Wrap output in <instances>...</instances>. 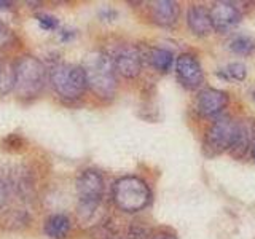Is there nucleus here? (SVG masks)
<instances>
[{
	"instance_id": "nucleus-1",
	"label": "nucleus",
	"mask_w": 255,
	"mask_h": 239,
	"mask_svg": "<svg viewBox=\"0 0 255 239\" xmlns=\"http://www.w3.org/2000/svg\"><path fill=\"white\" fill-rule=\"evenodd\" d=\"M88 88L101 99H112L117 91V72L112 56L96 51L86 58L83 64Z\"/></svg>"
},
{
	"instance_id": "nucleus-2",
	"label": "nucleus",
	"mask_w": 255,
	"mask_h": 239,
	"mask_svg": "<svg viewBox=\"0 0 255 239\" xmlns=\"http://www.w3.org/2000/svg\"><path fill=\"white\" fill-rule=\"evenodd\" d=\"M46 83V69L34 56H22L13 66V91L22 101L34 99Z\"/></svg>"
},
{
	"instance_id": "nucleus-3",
	"label": "nucleus",
	"mask_w": 255,
	"mask_h": 239,
	"mask_svg": "<svg viewBox=\"0 0 255 239\" xmlns=\"http://www.w3.org/2000/svg\"><path fill=\"white\" fill-rule=\"evenodd\" d=\"M112 199L120 211L134 214L148 206L151 193L148 185L142 179L135 175H125L114 183Z\"/></svg>"
},
{
	"instance_id": "nucleus-4",
	"label": "nucleus",
	"mask_w": 255,
	"mask_h": 239,
	"mask_svg": "<svg viewBox=\"0 0 255 239\" xmlns=\"http://www.w3.org/2000/svg\"><path fill=\"white\" fill-rule=\"evenodd\" d=\"M50 83L61 99L77 101L86 91V75L82 66L58 64L50 70Z\"/></svg>"
},
{
	"instance_id": "nucleus-5",
	"label": "nucleus",
	"mask_w": 255,
	"mask_h": 239,
	"mask_svg": "<svg viewBox=\"0 0 255 239\" xmlns=\"http://www.w3.org/2000/svg\"><path fill=\"white\" fill-rule=\"evenodd\" d=\"M78 195V215L80 219H88L96 212L104 195V177L96 169H85L77 177Z\"/></svg>"
},
{
	"instance_id": "nucleus-6",
	"label": "nucleus",
	"mask_w": 255,
	"mask_h": 239,
	"mask_svg": "<svg viewBox=\"0 0 255 239\" xmlns=\"http://www.w3.org/2000/svg\"><path fill=\"white\" fill-rule=\"evenodd\" d=\"M243 124L230 118H220L214 121L204 139V150L209 155H219L231 151L239 140Z\"/></svg>"
},
{
	"instance_id": "nucleus-7",
	"label": "nucleus",
	"mask_w": 255,
	"mask_h": 239,
	"mask_svg": "<svg viewBox=\"0 0 255 239\" xmlns=\"http://www.w3.org/2000/svg\"><path fill=\"white\" fill-rule=\"evenodd\" d=\"M175 74L179 82L187 90H198L204 83V72L193 54L183 53L175 59Z\"/></svg>"
},
{
	"instance_id": "nucleus-8",
	"label": "nucleus",
	"mask_w": 255,
	"mask_h": 239,
	"mask_svg": "<svg viewBox=\"0 0 255 239\" xmlns=\"http://www.w3.org/2000/svg\"><path fill=\"white\" fill-rule=\"evenodd\" d=\"M115 72L120 74L125 78H135L139 77L140 70H142V54L137 50V46L134 45H122L115 51L114 58Z\"/></svg>"
},
{
	"instance_id": "nucleus-9",
	"label": "nucleus",
	"mask_w": 255,
	"mask_h": 239,
	"mask_svg": "<svg viewBox=\"0 0 255 239\" xmlns=\"http://www.w3.org/2000/svg\"><path fill=\"white\" fill-rule=\"evenodd\" d=\"M209 18L214 30L227 34L233 30L243 19L241 10L231 2H215L209 10Z\"/></svg>"
},
{
	"instance_id": "nucleus-10",
	"label": "nucleus",
	"mask_w": 255,
	"mask_h": 239,
	"mask_svg": "<svg viewBox=\"0 0 255 239\" xmlns=\"http://www.w3.org/2000/svg\"><path fill=\"white\" fill-rule=\"evenodd\" d=\"M228 94L225 91L215 90V88H206L201 90L196 98V112L201 117H215L223 112L228 106Z\"/></svg>"
},
{
	"instance_id": "nucleus-11",
	"label": "nucleus",
	"mask_w": 255,
	"mask_h": 239,
	"mask_svg": "<svg viewBox=\"0 0 255 239\" xmlns=\"http://www.w3.org/2000/svg\"><path fill=\"white\" fill-rule=\"evenodd\" d=\"M150 14L158 26L171 27L179 19L180 8L179 3L172 2V0H156V2L150 3Z\"/></svg>"
},
{
	"instance_id": "nucleus-12",
	"label": "nucleus",
	"mask_w": 255,
	"mask_h": 239,
	"mask_svg": "<svg viewBox=\"0 0 255 239\" xmlns=\"http://www.w3.org/2000/svg\"><path fill=\"white\" fill-rule=\"evenodd\" d=\"M187 24L190 30L198 37H207L214 30L209 18V10L203 5H191L187 13Z\"/></svg>"
},
{
	"instance_id": "nucleus-13",
	"label": "nucleus",
	"mask_w": 255,
	"mask_h": 239,
	"mask_svg": "<svg viewBox=\"0 0 255 239\" xmlns=\"http://www.w3.org/2000/svg\"><path fill=\"white\" fill-rule=\"evenodd\" d=\"M45 233L51 239H64L70 231V219L64 214L50 215L45 222Z\"/></svg>"
},
{
	"instance_id": "nucleus-14",
	"label": "nucleus",
	"mask_w": 255,
	"mask_h": 239,
	"mask_svg": "<svg viewBox=\"0 0 255 239\" xmlns=\"http://www.w3.org/2000/svg\"><path fill=\"white\" fill-rule=\"evenodd\" d=\"M150 64L158 72L166 74L174 66V54L169 50H164V48H153L150 51Z\"/></svg>"
},
{
	"instance_id": "nucleus-15",
	"label": "nucleus",
	"mask_w": 255,
	"mask_h": 239,
	"mask_svg": "<svg viewBox=\"0 0 255 239\" xmlns=\"http://www.w3.org/2000/svg\"><path fill=\"white\" fill-rule=\"evenodd\" d=\"M230 50L239 54V56H251L255 51V42L251 37L246 35H238L235 38H231L228 42Z\"/></svg>"
},
{
	"instance_id": "nucleus-16",
	"label": "nucleus",
	"mask_w": 255,
	"mask_h": 239,
	"mask_svg": "<svg viewBox=\"0 0 255 239\" xmlns=\"http://www.w3.org/2000/svg\"><path fill=\"white\" fill-rule=\"evenodd\" d=\"M225 77L235 82H244L247 77V69L243 62H231L225 69Z\"/></svg>"
},
{
	"instance_id": "nucleus-17",
	"label": "nucleus",
	"mask_w": 255,
	"mask_h": 239,
	"mask_svg": "<svg viewBox=\"0 0 255 239\" xmlns=\"http://www.w3.org/2000/svg\"><path fill=\"white\" fill-rule=\"evenodd\" d=\"M37 19H38L40 26H42L43 29L53 30V29L58 27V19L53 18V16H50V14H38Z\"/></svg>"
},
{
	"instance_id": "nucleus-18",
	"label": "nucleus",
	"mask_w": 255,
	"mask_h": 239,
	"mask_svg": "<svg viewBox=\"0 0 255 239\" xmlns=\"http://www.w3.org/2000/svg\"><path fill=\"white\" fill-rule=\"evenodd\" d=\"M13 32L8 29L5 24L0 22V48H3V46H8L11 42H13Z\"/></svg>"
},
{
	"instance_id": "nucleus-19",
	"label": "nucleus",
	"mask_w": 255,
	"mask_h": 239,
	"mask_svg": "<svg viewBox=\"0 0 255 239\" xmlns=\"http://www.w3.org/2000/svg\"><path fill=\"white\" fill-rule=\"evenodd\" d=\"M8 195H10V185L8 182L0 175V209H3L8 203Z\"/></svg>"
},
{
	"instance_id": "nucleus-20",
	"label": "nucleus",
	"mask_w": 255,
	"mask_h": 239,
	"mask_svg": "<svg viewBox=\"0 0 255 239\" xmlns=\"http://www.w3.org/2000/svg\"><path fill=\"white\" fill-rule=\"evenodd\" d=\"M153 239H175L174 236H167V235H159V236H155Z\"/></svg>"
},
{
	"instance_id": "nucleus-21",
	"label": "nucleus",
	"mask_w": 255,
	"mask_h": 239,
	"mask_svg": "<svg viewBox=\"0 0 255 239\" xmlns=\"http://www.w3.org/2000/svg\"><path fill=\"white\" fill-rule=\"evenodd\" d=\"M10 2H0V10H2V8H10Z\"/></svg>"
},
{
	"instance_id": "nucleus-22",
	"label": "nucleus",
	"mask_w": 255,
	"mask_h": 239,
	"mask_svg": "<svg viewBox=\"0 0 255 239\" xmlns=\"http://www.w3.org/2000/svg\"><path fill=\"white\" fill-rule=\"evenodd\" d=\"M252 150H254V159H255V145H254V148H252Z\"/></svg>"
},
{
	"instance_id": "nucleus-23",
	"label": "nucleus",
	"mask_w": 255,
	"mask_h": 239,
	"mask_svg": "<svg viewBox=\"0 0 255 239\" xmlns=\"http://www.w3.org/2000/svg\"><path fill=\"white\" fill-rule=\"evenodd\" d=\"M252 96H254V99H255V91H254V93H252Z\"/></svg>"
}]
</instances>
